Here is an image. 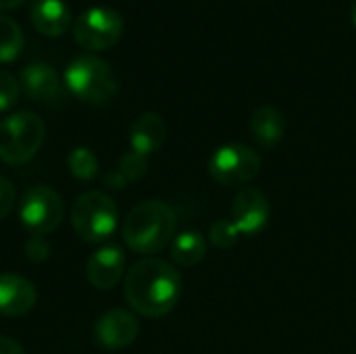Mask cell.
<instances>
[{"instance_id": "obj_1", "label": "cell", "mask_w": 356, "mask_h": 354, "mask_svg": "<svg viewBox=\"0 0 356 354\" xmlns=\"http://www.w3.org/2000/svg\"><path fill=\"white\" fill-rule=\"evenodd\" d=\"M123 292L136 313L159 319L175 309L181 296V275L167 261L148 257L131 265Z\"/></svg>"}, {"instance_id": "obj_2", "label": "cell", "mask_w": 356, "mask_h": 354, "mask_svg": "<svg viewBox=\"0 0 356 354\" xmlns=\"http://www.w3.org/2000/svg\"><path fill=\"white\" fill-rule=\"evenodd\" d=\"M175 211L163 200H146L134 207L123 221L125 244L140 255H154L175 238Z\"/></svg>"}, {"instance_id": "obj_3", "label": "cell", "mask_w": 356, "mask_h": 354, "mask_svg": "<svg viewBox=\"0 0 356 354\" xmlns=\"http://www.w3.org/2000/svg\"><path fill=\"white\" fill-rule=\"evenodd\" d=\"M65 86L75 98L88 104H104L117 94V77L111 65L92 54L77 56L69 63L65 69Z\"/></svg>"}, {"instance_id": "obj_4", "label": "cell", "mask_w": 356, "mask_h": 354, "mask_svg": "<svg viewBox=\"0 0 356 354\" xmlns=\"http://www.w3.org/2000/svg\"><path fill=\"white\" fill-rule=\"evenodd\" d=\"M46 125L40 115L19 111L0 121V159L8 165L27 163L44 144Z\"/></svg>"}, {"instance_id": "obj_5", "label": "cell", "mask_w": 356, "mask_h": 354, "mask_svg": "<svg viewBox=\"0 0 356 354\" xmlns=\"http://www.w3.org/2000/svg\"><path fill=\"white\" fill-rule=\"evenodd\" d=\"M117 204L102 192H86L71 207V223L75 234L86 242H102L117 230Z\"/></svg>"}, {"instance_id": "obj_6", "label": "cell", "mask_w": 356, "mask_h": 354, "mask_svg": "<svg viewBox=\"0 0 356 354\" xmlns=\"http://www.w3.org/2000/svg\"><path fill=\"white\" fill-rule=\"evenodd\" d=\"M261 171V156L246 144H223L209 159L211 177L227 188L250 184Z\"/></svg>"}, {"instance_id": "obj_7", "label": "cell", "mask_w": 356, "mask_h": 354, "mask_svg": "<svg viewBox=\"0 0 356 354\" xmlns=\"http://www.w3.org/2000/svg\"><path fill=\"white\" fill-rule=\"evenodd\" d=\"M123 33V19L108 6H92L73 23V38L86 50H108Z\"/></svg>"}, {"instance_id": "obj_8", "label": "cell", "mask_w": 356, "mask_h": 354, "mask_svg": "<svg viewBox=\"0 0 356 354\" xmlns=\"http://www.w3.org/2000/svg\"><path fill=\"white\" fill-rule=\"evenodd\" d=\"M19 219L29 236H48L52 234L63 221V198L48 186H35L25 192Z\"/></svg>"}, {"instance_id": "obj_9", "label": "cell", "mask_w": 356, "mask_h": 354, "mask_svg": "<svg viewBox=\"0 0 356 354\" xmlns=\"http://www.w3.org/2000/svg\"><path fill=\"white\" fill-rule=\"evenodd\" d=\"M271 207L267 196L259 188H242L232 204V223L240 232V236L252 238L261 234L269 221Z\"/></svg>"}, {"instance_id": "obj_10", "label": "cell", "mask_w": 356, "mask_h": 354, "mask_svg": "<svg viewBox=\"0 0 356 354\" xmlns=\"http://www.w3.org/2000/svg\"><path fill=\"white\" fill-rule=\"evenodd\" d=\"M140 334V323L134 313L125 309H113L104 313L94 325L96 342L106 351H121L136 342Z\"/></svg>"}, {"instance_id": "obj_11", "label": "cell", "mask_w": 356, "mask_h": 354, "mask_svg": "<svg viewBox=\"0 0 356 354\" xmlns=\"http://www.w3.org/2000/svg\"><path fill=\"white\" fill-rule=\"evenodd\" d=\"M23 92L40 104H56L63 100V83L58 73L46 63H29L21 71Z\"/></svg>"}, {"instance_id": "obj_12", "label": "cell", "mask_w": 356, "mask_h": 354, "mask_svg": "<svg viewBox=\"0 0 356 354\" xmlns=\"http://www.w3.org/2000/svg\"><path fill=\"white\" fill-rule=\"evenodd\" d=\"M38 294L29 280L15 273H0V315L23 317L35 307Z\"/></svg>"}, {"instance_id": "obj_13", "label": "cell", "mask_w": 356, "mask_h": 354, "mask_svg": "<svg viewBox=\"0 0 356 354\" xmlns=\"http://www.w3.org/2000/svg\"><path fill=\"white\" fill-rule=\"evenodd\" d=\"M125 271V255L119 246H104L96 250L88 265L86 275L90 284L98 290H111L119 284Z\"/></svg>"}, {"instance_id": "obj_14", "label": "cell", "mask_w": 356, "mask_h": 354, "mask_svg": "<svg viewBox=\"0 0 356 354\" xmlns=\"http://www.w3.org/2000/svg\"><path fill=\"white\" fill-rule=\"evenodd\" d=\"M167 138V125L156 113H142L129 127V146L142 156L154 154Z\"/></svg>"}, {"instance_id": "obj_15", "label": "cell", "mask_w": 356, "mask_h": 354, "mask_svg": "<svg viewBox=\"0 0 356 354\" xmlns=\"http://www.w3.org/2000/svg\"><path fill=\"white\" fill-rule=\"evenodd\" d=\"M286 134V119L280 108L271 104L259 106L250 117V136L261 148H275Z\"/></svg>"}, {"instance_id": "obj_16", "label": "cell", "mask_w": 356, "mask_h": 354, "mask_svg": "<svg viewBox=\"0 0 356 354\" xmlns=\"http://www.w3.org/2000/svg\"><path fill=\"white\" fill-rule=\"evenodd\" d=\"M31 25L44 35H60L69 29L71 13L63 0H35L29 13Z\"/></svg>"}, {"instance_id": "obj_17", "label": "cell", "mask_w": 356, "mask_h": 354, "mask_svg": "<svg viewBox=\"0 0 356 354\" xmlns=\"http://www.w3.org/2000/svg\"><path fill=\"white\" fill-rule=\"evenodd\" d=\"M171 257L179 267H194L207 257V240L198 232H181L171 242Z\"/></svg>"}, {"instance_id": "obj_18", "label": "cell", "mask_w": 356, "mask_h": 354, "mask_svg": "<svg viewBox=\"0 0 356 354\" xmlns=\"http://www.w3.org/2000/svg\"><path fill=\"white\" fill-rule=\"evenodd\" d=\"M25 44V35L19 23L6 15H0V63H13Z\"/></svg>"}, {"instance_id": "obj_19", "label": "cell", "mask_w": 356, "mask_h": 354, "mask_svg": "<svg viewBox=\"0 0 356 354\" xmlns=\"http://www.w3.org/2000/svg\"><path fill=\"white\" fill-rule=\"evenodd\" d=\"M67 167L71 175L81 182H90L98 175V159L90 148H83V146H77L69 152Z\"/></svg>"}, {"instance_id": "obj_20", "label": "cell", "mask_w": 356, "mask_h": 354, "mask_svg": "<svg viewBox=\"0 0 356 354\" xmlns=\"http://www.w3.org/2000/svg\"><path fill=\"white\" fill-rule=\"evenodd\" d=\"M238 238H240V232L236 230V225L232 221L217 219L209 227V240L217 248H232V246H236Z\"/></svg>"}, {"instance_id": "obj_21", "label": "cell", "mask_w": 356, "mask_h": 354, "mask_svg": "<svg viewBox=\"0 0 356 354\" xmlns=\"http://www.w3.org/2000/svg\"><path fill=\"white\" fill-rule=\"evenodd\" d=\"M117 171L127 179V182H136V179H142L148 171V159L129 150L125 152L121 159H119V167Z\"/></svg>"}, {"instance_id": "obj_22", "label": "cell", "mask_w": 356, "mask_h": 354, "mask_svg": "<svg viewBox=\"0 0 356 354\" xmlns=\"http://www.w3.org/2000/svg\"><path fill=\"white\" fill-rule=\"evenodd\" d=\"M19 81L13 73L8 71H0V113L8 111L15 106L17 98H19Z\"/></svg>"}, {"instance_id": "obj_23", "label": "cell", "mask_w": 356, "mask_h": 354, "mask_svg": "<svg viewBox=\"0 0 356 354\" xmlns=\"http://www.w3.org/2000/svg\"><path fill=\"white\" fill-rule=\"evenodd\" d=\"M25 255L33 263H44L50 257V244L44 238H40V236H31L25 242Z\"/></svg>"}, {"instance_id": "obj_24", "label": "cell", "mask_w": 356, "mask_h": 354, "mask_svg": "<svg viewBox=\"0 0 356 354\" xmlns=\"http://www.w3.org/2000/svg\"><path fill=\"white\" fill-rule=\"evenodd\" d=\"M15 200H17L15 186L0 175V219H4L15 209Z\"/></svg>"}, {"instance_id": "obj_25", "label": "cell", "mask_w": 356, "mask_h": 354, "mask_svg": "<svg viewBox=\"0 0 356 354\" xmlns=\"http://www.w3.org/2000/svg\"><path fill=\"white\" fill-rule=\"evenodd\" d=\"M0 354H25L23 346L19 342H15L13 338L0 336Z\"/></svg>"}, {"instance_id": "obj_26", "label": "cell", "mask_w": 356, "mask_h": 354, "mask_svg": "<svg viewBox=\"0 0 356 354\" xmlns=\"http://www.w3.org/2000/svg\"><path fill=\"white\" fill-rule=\"evenodd\" d=\"M104 184H106L108 188H113V190H121V188L127 184V179H125L119 171H111V173L104 175Z\"/></svg>"}, {"instance_id": "obj_27", "label": "cell", "mask_w": 356, "mask_h": 354, "mask_svg": "<svg viewBox=\"0 0 356 354\" xmlns=\"http://www.w3.org/2000/svg\"><path fill=\"white\" fill-rule=\"evenodd\" d=\"M25 0H0V10H10V8H17L21 6Z\"/></svg>"}, {"instance_id": "obj_28", "label": "cell", "mask_w": 356, "mask_h": 354, "mask_svg": "<svg viewBox=\"0 0 356 354\" xmlns=\"http://www.w3.org/2000/svg\"><path fill=\"white\" fill-rule=\"evenodd\" d=\"M353 23H355V27H356V2L353 4Z\"/></svg>"}]
</instances>
